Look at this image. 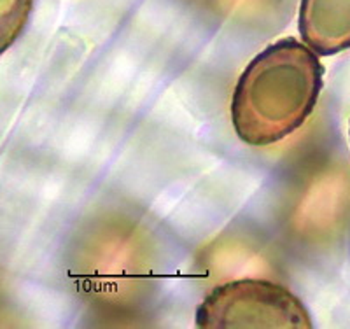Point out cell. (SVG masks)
I'll return each instance as SVG.
<instances>
[{
	"instance_id": "cell-4",
	"label": "cell",
	"mask_w": 350,
	"mask_h": 329,
	"mask_svg": "<svg viewBox=\"0 0 350 329\" xmlns=\"http://www.w3.org/2000/svg\"><path fill=\"white\" fill-rule=\"evenodd\" d=\"M32 8L33 0H0V55L23 34Z\"/></svg>"
},
{
	"instance_id": "cell-2",
	"label": "cell",
	"mask_w": 350,
	"mask_h": 329,
	"mask_svg": "<svg viewBox=\"0 0 350 329\" xmlns=\"http://www.w3.org/2000/svg\"><path fill=\"white\" fill-rule=\"evenodd\" d=\"M200 329H310V313L282 284L240 278L217 286L196 308Z\"/></svg>"
},
{
	"instance_id": "cell-1",
	"label": "cell",
	"mask_w": 350,
	"mask_h": 329,
	"mask_svg": "<svg viewBox=\"0 0 350 329\" xmlns=\"http://www.w3.org/2000/svg\"><path fill=\"white\" fill-rule=\"evenodd\" d=\"M324 67L305 42L286 37L259 53L239 77L231 123L242 142L271 146L301 128L314 112Z\"/></svg>"
},
{
	"instance_id": "cell-3",
	"label": "cell",
	"mask_w": 350,
	"mask_h": 329,
	"mask_svg": "<svg viewBox=\"0 0 350 329\" xmlns=\"http://www.w3.org/2000/svg\"><path fill=\"white\" fill-rule=\"evenodd\" d=\"M299 34L321 56L350 48V0H301Z\"/></svg>"
},
{
	"instance_id": "cell-5",
	"label": "cell",
	"mask_w": 350,
	"mask_h": 329,
	"mask_svg": "<svg viewBox=\"0 0 350 329\" xmlns=\"http://www.w3.org/2000/svg\"><path fill=\"white\" fill-rule=\"evenodd\" d=\"M349 135H350V130H349Z\"/></svg>"
}]
</instances>
